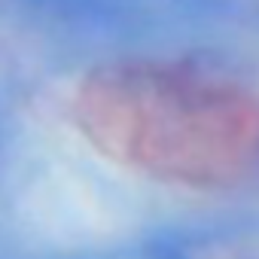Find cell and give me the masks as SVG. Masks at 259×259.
<instances>
[{
  "instance_id": "1",
  "label": "cell",
  "mask_w": 259,
  "mask_h": 259,
  "mask_svg": "<svg viewBox=\"0 0 259 259\" xmlns=\"http://www.w3.org/2000/svg\"><path fill=\"white\" fill-rule=\"evenodd\" d=\"M70 116L104 159L162 183L220 189L259 165V95L189 64L95 67Z\"/></svg>"
}]
</instances>
